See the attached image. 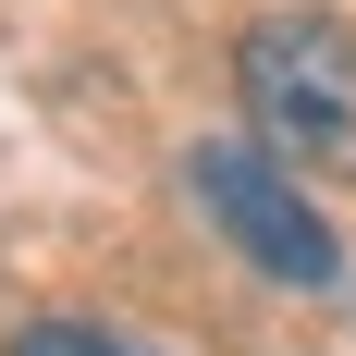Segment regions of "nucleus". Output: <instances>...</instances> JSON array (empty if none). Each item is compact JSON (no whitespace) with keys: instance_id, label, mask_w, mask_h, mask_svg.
Returning <instances> with one entry per match:
<instances>
[{"instance_id":"nucleus-2","label":"nucleus","mask_w":356,"mask_h":356,"mask_svg":"<svg viewBox=\"0 0 356 356\" xmlns=\"http://www.w3.org/2000/svg\"><path fill=\"white\" fill-rule=\"evenodd\" d=\"M295 160H258V147H197L184 160V197L209 209V234H234V246L270 270V283H295V295H320V283H344V246H332V221L295 197Z\"/></svg>"},{"instance_id":"nucleus-3","label":"nucleus","mask_w":356,"mask_h":356,"mask_svg":"<svg viewBox=\"0 0 356 356\" xmlns=\"http://www.w3.org/2000/svg\"><path fill=\"white\" fill-rule=\"evenodd\" d=\"M13 356H136V344H111V332H86V320H25Z\"/></svg>"},{"instance_id":"nucleus-1","label":"nucleus","mask_w":356,"mask_h":356,"mask_svg":"<svg viewBox=\"0 0 356 356\" xmlns=\"http://www.w3.org/2000/svg\"><path fill=\"white\" fill-rule=\"evenodd\" d=\"M234 99L270 160H295L307 184H356V37L332 13H258L234 49Z\"/></svg>"}]
</instances>
